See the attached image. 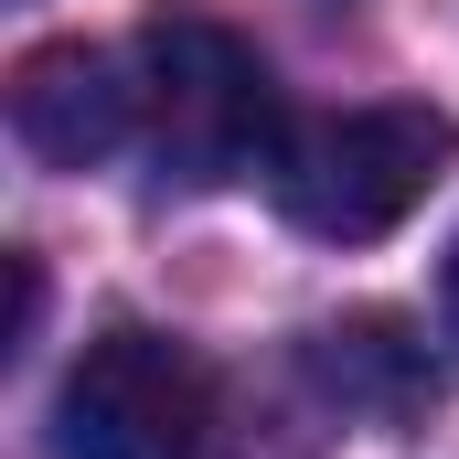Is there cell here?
Masks as SVG:
<instances>
[{
  "instance_id": "cell-3",
  "label": "cell",
  "mask_w": 459,
  "mask_h": 459,
  "mask_svg": "<svg viewBox=\"0 0 459 459\" xmlns=\"http://www.w3.org/2000/svg\"><path fill=\"white\" fill-rule=\"evenodd\" d=\"M214 438V374L171 332L117 321L54 385V459H204Z\"/></svg>"
},
{
  "instance_id": "cell-1",
  "label": "cell",
  "mask_w": 459,
  "mask_h": 459,
  "mask_svg": "<svg viewBox=\"0 0 459 459\" xmlns=\"http://www.w3.org/2000/svg\"><path fill=\"white\" fill-rule=\"evenodd\" d=\"M128 75H139V150H150V182L160 193H225L246 171H267L278 139H289L256 43L225 32L214 11L139 22Z\"/></svg>"
},
{
  "instance_id": "cell-6",
  "label": "cell",
  "mask_w": 459,
  "mask_h": 459,
  "mask_svg": "<svg viewBox=\"0 0 459 459\" xmlns=\"http://www.w3.org/2000/svg\"><path fill=\"white\" fill-rule=\"evenodd\" d=\"M32 321H43V267L11 256V342H32Z\"/></svg>"
},
{
  "instance_id": "cell-2",
  "label": "cell",
  "mask_w": 459,
  "mask_h": 459,
  "mask_svg": "<svg viewBox=\"0 0 459 459\" xmlns=\"http://www.w3.org/2000/svg\"><path fill=\"white\" fill-rule=\"evenodd\" d=\"M449 160H459V128L438 108H332V117H299L278 139L267 193L321 246H374L438 193Z\"/></svg>"
},
{
  "instance_id": "cell-5",
  "label": "cell",
  "mask_w": 459,
  "mask_h": 459,
  "mask_svg": "<svg viewBox=\"0 0 459 459\" xmlns=\"http://www.w3.org/2000/svg\"><path fill=\"white\" fill-rule=\"evenodd\" d=\"M310 363H321V385H332L342 406H374V417H406V406H417V385H428L395 321H342V332H321V342H310Z\"/></svg>"
},
{
  "instance_id": "cell-7",
  "label": "cell",
  "mask_w": 459,
  "mask_h": 459,
  "mask_svg": "<svg viewBox=\"0 0 459 459\" xmlns=\"http://www.w3.org/2000/svg\"><path fill=\"white\" fill-rule=\"evenodd\" d=\"M449 342H459V235H449Z\"/></svg>"
},
{
  "instance_id": "cell-4",
  "label": "cell",
  "mask_w": 459,
  "mask_h": 459,
  "mask_svg": "<svg viewBox=\"0 0 459 459\" xmlns=\"http://www.w3.org/2000/svg\"><path fill=\"white\" fill-rule=\"evenodd\" d=\"M11 139L54 171H97L139 139V75L108 43H43L11 65Z\"/></svg>"
}]
</instances>
